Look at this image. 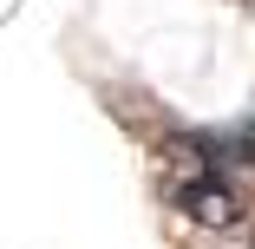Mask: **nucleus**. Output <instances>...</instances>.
Returning a JSON list of instances; mask_svg holds the SVG:
<instances>
[{"mask_svg": "<svg viewBox=\"0 0 255 249\" xmlns=\"http://www.w3.org/2000/svg\"><path fill=\"white\" fill-rule=\"evenodd\" d=\"M170 204H177L190 223H203V230H229V223L242 217L236 184H229V177H216V171H210V158H196V164H190V177H177V184H170Z\"/></svg>", "mask_w": 255, "mask_h": 249, "instance_id": "f257e3e1", "label": "nucleus"}, {"mask_svg": "<svg viewBox=\"0 0 255 249\" xmlns=\"http://www.w3.org/2000/svg\"><path fill=\"white\" fill-rule=\"evenodd\" d=\"M236 151H242V158H249V164H255V118H249V125H242V131H236Z\"/></svg>", "mask_w": 255, "mask_h": 249, "instance_id": "f03ea898", "label": "nucleus"}]
</instances>
